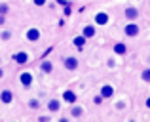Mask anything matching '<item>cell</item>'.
I'll return each mask as SVG.
<instances>
[{"label":"cell","mask_w":150,"mask_h":122,"mask_svg":"<svg viewBox=\"0 0 150 122\" xmlns=\"http://www.w3.org/2000/svg\"><path fill=\"white\" fill-rule=\"evenodd\" d=\"M40 34L42 33L36 29V27H30V29L27 31V40H29V42H38V40H40Z\"/></svg>","instance_id":"cell-1"},{"label":"cell","mask_w":150,"mask_h":122,"mask_svg":"<svg viewBox=\"0 0 150 122\" xmlns=\"http://www.w3.org/2000/svg\"><path fill=\"white\" fill-rule=\"evenodd\" d=\"M0 101H2L4 105H10L11 101H13V92H11V90H2V92H0Z\"/></svg>","instance_id":"cell-2"},{"label":"cell","mask_w":150,"mask_h":122,"mask_svg":"<svg viewBox=\"0 0 150 122\" xmlns=\"http://www.w3.org/2000/svg\"><path fill=\"white\" fill-rule=\"evenodd\" d=\"M13 61L19 63V65H25V63L29 61V54H27V52H17V54H13Z\"/></svg>","instance_id":"cell-3"},{"label":"cell","mask_w":150,"mask_h":122,"mask_svg":"<svg viewBox=\"0 0 150 122\" xmlns=\"http://www.w3.org/2000/svg\"><path fill=\"white\" fill-rule=\"evenodd\" d=\"M63 65L69 71H74V69H78V59L76 57H65V59H63Z\"/></svg>","instance_id":"cell-4"},{"label":"cell","mask_w":150,"mask_h":122,"mask_svg":"<svg viewBox=\"0 0 150 122\" xmlns=\"http://www.w3.org/2000/svg\"><path fill=\"white\" fill-rule=\"evenodd\" d=\"M19 82H21L25 88H29V86L33 84V74H30V73H21V74H19Z\"/></svg>","instance_id":"cell-5"},{"label":"cell","mask_w":150,"mask_h":122,"mask_svg":"<svg viewBox=\"0 0 150 122\" xmlns=\"http://www.w3.org/2000/svg\"><path fill=\"white\" fill-rule=\"evenodd\" d=\"M63 99H65L67 103H74V101H76V93H74L72 90H67V92H63Z\"/></svg>","instance_id":"cell-6"},{"label":"cell","mask_w":150,"mask_h":122,"mask_svg":"<svg viewBox=\"0 0 150 122\" xmlns=\"http://www.w3.org/2000/svg\"><path fill=\"white\" fill-rule=\"evenodd\" d=\"M48 109L51 113H57L59 109H61V101H59V99H50L48 101Z\"/></svg>","instance_id":"cell-7"},{"label":"cell","mask_w":150,"mask_h":122,"mask_svg":"<svg viewBox=\"0 0 150 122\" xmlns=\"http://www.w3.org/2000/svg\"><path fill=\"white\" fill-rule=\"evenodd\" d=\"M125 34H127V36H137V34H139V27L137 25H127L125 27Z\"/></svg>","instance_id":"cell-8"},{"label":"cell","mask_w":150,"mask_h":122,"mask_svg":"<svg viewBox=\"0 0 150 122\" xmlns=\"http://www.w3.org/2000/svg\"><path fill=\"white\" fill-rule=\"evenodd\" d=\"M82 34H84L86 38H91L93 34H95V27H93V25H86L84 31H82Z\"/></svg>","instance_id":"cell-9"},{"label":"cell","mask_w":150,"mask_h":122,"mask_svg":"<svg viewBox=\"0 0 150 122\" xmlns=\"http://www.w3.org/2000/svg\"><path fill=\"white\" fill-rule=\"evenodd\" d=\"M112 93H114L112 86H103V88H101V96L103 97H112Z\"/></svg>","instance_id":"cell-10"},{"label":"cell","mask_w":150,"mask_h":122,"mask_svg":"<svg viewBox=\"0 0 150 122\" xmlns=\"http://www.w3.org/2000/svg\"><path fill=\"white\" fill-rule=\"evenodd\" d=\"M40 69H42V73H51V71H53V65H51V61H42Z\"/></svg>","instance_id":"cell-11"},{"label":"cell","mask_w":150,"mask_h":122,"mask_svg":"<svg viewBox=\"0 0 150 122\" xmlns=\"http://www.w3.org/2000/svg\"><path fill=\"white\" fill-rule=\"evenodd\" d=\"M97 23H99V25H106V23H108V15L106 14H97Z\"/></svg>","instance_id":"cell-12"},{"label":"cell","mask_w":150,"mask_h":122,"mask_svg":"<svg viewBox=\"0 0 150 122\" xmlns=\"http://www.w3.org/2000/svg\"><path fill=\"white\" fill-rule=\"evenodd\" d=\"M125 17L127 19H135L137 17V10L135 8H127V10H125Z\"/></svg>","instance_id":"cell-13"},{"label":"cell","mask_w":150,"mask_h":122,"mask_svg":"<svg viewBox=\"0 0 150 122\" xmlns=\"http://www.w3.org/2000/svg\"><path fill=\"white\" fill-rule=\"evenodd\" d=\"M84 44H86V36L74 38V46H76V48H84Z\"/></svg>","instance_id":"cell-14"},{"label":"cell","mask_w":150,"mask_h":122,"mask_svg":"<svg viewBox=\"0 0 150 122\" xmlns=\"http://www.w3.org/2000/svg\"><path fill=\"white\" fill-rule=\"evenodd\" d=\"M114 52H116V54H120V56H124V54H125V44H122V42H120V44H116Z\"/></svg>","instance_id":"cell-15"},{"label":"cell","mask_w":150,"mask_h":122,"mask_svg":"<svg viewBox=\"0 0 150 122\" xmlns=\"http://www.w3.org/2000/svg\"><path fill=\"white\" fill-rule=\"evenodd\" d=\"M0 38H2V40H10L11 38V31H2V33H0Z\"/></svg>","instance_id":"cell-16"},{"label":"cell","mask_w":150,"mask_h":122,"mask_svg":"<svg viewBox=\"0 0 150 122\" xmlns=\"http://www.w3.org/2000/svg\"><path fill=\"white\" fill-rule=\"evenodd\" d=\"M70 113H72V116H82V113H84V111H82V107H72V111H70Z\"/></svg>","instance_id":"cell-17"},{"label":"cell","mask_w":150,"mask_h":122,"mask_svg":"<svg viewBox=\"0 0 150 122\" xmlns=\"http://www.w3.org/2000/svg\"><path fill=\"white\" fill-rule=\"evenodd\" d=\"M29 107L30 109H38V107H40V101H38V99H30L29 101Z\"/></svg>","instance_id":"cell-18"},{"label":"cell","mask_w":150,"mask_h":122,"mask_svg":"<svg viewBox=\"0 0 150 122\" xmlns=\"http://www.w3.org/2000/svg\"><path fill=\"white\" fill-rule=\"evenodd\" d=\"M8 11H10V8H8L6 4H0V15H6Z\"/></svg>","instance_id":"cell-19"},{"label":"cell","mask_w":150,"mask_h":122,"mask_svg":"<svg viewBox=\"0 0 150 122\" xmlns=\"http://www.w3.org/2000/svg\"><path fill=\"white\" fill-rule=\"evenodd\" d=\"M143 80H146V82H150V69H146V71H143Z\"/></svg>","instance_id":"cell-20"},{"label":"cell","mask_w":150,"mask_h":122,"mask_svg":"<svg viewBox=\"0 0 150 122\" xmlns=\"http://www.w3.org/2000/svg\"><path fill=\"white\" fill-rule=\"evenodd\" d=\"M33 2H34V6H44L46 0H33Z\"/></svg>","instance_id":"cell-21"},{"label":"cell","mask_w":150,"mask_h":122,"mask_svg":"<svg viewBox=\"0 0 150 122\" xmlns=\"http://www.w3.org/2000/svg\"><path fill=\"white\" fill-rule=\"evenodd\" d=\"M4 21H6V15H0V25H2Z\"/></svg>","instance_id":"cell-22"},{"label":"cell","mask_w":150,"mask_h":122,"mask_svg":"<svg viewBox=\"0 0 150 122\" xmlns=\"http://www.w3.org/2000/svg\"><path fill=\"white\" fill-rule=\"evenodd\" d=\"M146 107L150 109V97H148V99H146Z\"/></svg>","instance_id":"cell-23"},{"label":"cell","mask_w":150,"mask_h":122,"mask_svg":"<svg viewBox=\"0 0 150 122\" xmlns=\"http://www.w3.org/2000/svg\"><path fill=\"white\" fill-rule=\"evenodd\" d=\"M2 76H4V71H2V69H0V78H2Z\"/></svg>","instance_id":"cell-24"},{"label":"cell","mask_w":150,"mask_h":122,"mask_svg":"<svg viewBox=\"0 0 150 122\" xmlns=\"http://www.w3.org/2000/svg\"><path fill=\"white\" fill-rule=\"evenodd\" d=\"M0 61H2V59H0Z\"/></svg>","instance_id":"cell-25"}]
</instances>
